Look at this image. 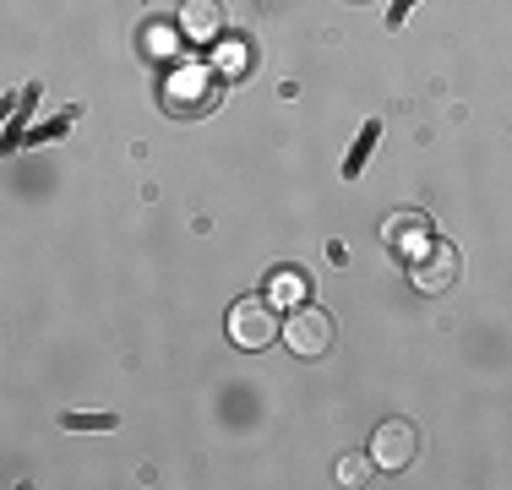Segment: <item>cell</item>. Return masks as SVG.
<instances>
[{"instance_id":"cell-1","label":"cell","mask_w":512,"mask_h":490,"mask_svg":"<svg viewBox=\"0 0 512 490\" xmlns=\"http://www.w3.org/2000/svg\"><path fill=\"white\" fill-rule=\"evenodd\" d=\"M414 452H420V436H414L409 420H382L376 425V436H371V463L376 469L398 474V469L414 463Z\"/></svg>"},{"instance_id":"cell-2","label":"cell","mask_w":512,"mask_h":490,"mask_svg":"<svg viewBox=\"0 0 512 490\" xmlns=\"http://www.w3.org/2000/svg\"><path fill=\"white\" fill-rule=\"evenodd\" d=\"M229 338L240 343V349H267V343L278 338V316L267 300H240L235 311H229Z\"/></svg>"},{"instance_id":"cell-3","label":"cell","mask_w":512,"mask_h":490,"mask_svg":"<svg viewBox=\"0 0 512 490\" xmlns=\"http://www.w3.org/2000/svg\"><path fill=\"white\" fill-rule=\"evenodd\" d=\"M284 343L295 354H306V360H316V354L333 343V316H327L322 305H300V311L284 322Z\"/></svg>"},{"instance_id":"cell-4","label":"cell","mask_w":512,"mask_h":490,"mask_svg":"<svg viewBox=\"0 0 512 490\" xmlns=\"http://www.w3.org/2000/svg\"><path fill=\"white\" fill-rule=\"evenodd\" d=\"M458 278V251L453 245H431V256H414V289L436 294Z\"/></svg>"},{"instance_id":"cell-5","label":"cell","mask_w":512,"mask_h":490,"mask_svg":"<svg viewBox=\"0 0 512 490\" xmlns=\"http://www.w3.org/2000/svg\"><path fill=\"white\" fill-rule=\"evenodd\" d=\"M387 245H393L398 256H425V245H431V224H425L420 213H398L393 224H387Z\"/></svg>"},{"instance_id":"cell-6","label":"cell","mask_w":512,"mask_h":490,"mask_svg":"<svg viewBox=\"0 0 512 490\" xmlns=\"http://www.w3.org/2000/svg\"><path fill=\"white\" fill-rule=\"evenodd\" d=\"M180 22H186V33L197 44H207L218 33V22H224V11H218L213 0H186V17H180Z\"/></svg>"},{"instance_id":"cell-7","label":"cell","mask_w":512,"mask_h":490,"mask_svg":"<svg viewBox=\"0 0 512 490\" xmlns=\"http://www.w3.org/2000/svg\"><path fill=\"white\" fill-rule=\"evenodd\" d=\"M376 137H382V126H376V120H371V126L360 131V142L349 147V158H344V175H349V180H355L360 169H365V153H371V147H376Z\"/></svg>"},{"instance_id":"cell-8","label":"cell","mask_w":512,"mask_h":490,"mask_svg":"<svg viewBox=\"0 0 512 490\" xmlns=\"http://www.w3.org/2000/svg\"><path fill=\"white\" fill-rule=\"evenodd\" d=\"M371 469H376L371 458H338V480H344V485H365V480H371Z\"/></svg>"},{"instance_id":"cell-9","label":"cell","mask_w":512,"mask_h":490,"mask_svg":"<svg viewBox=\"0 0 512 490\" xmlns=\"http://www.w3.org/2000/svg\"><path fill=\"white\" fill-rule=\"evenodd\" d=\"M300 294H306V278L300 273H278L273 278V300H300Z\"/></svg>"},{"instance_id":"cell-10","label":"cell","mask_w":512,"mask_h":490,"mask_svg":"<svg viewBox=\"0 0 512 490\" xmlns=\"http://www.w3.org/2000/svg\"><path fill=\"white\" fill-rule=\"evenodd\" d=\"M115 414H66V431H109Z\"/></svg>"},{"instance_id":"cell-11","label":"cell","mask_w":512,"mask_h":490,"mask_svg":"<svg viewBox=\"0 0 512 490\" xmlns=\"http://www.w3.org/2000/svg\"><path fill=\"white\" fill-rule=\"evenodd\" d=\"M148 55H175V28H148Z\"/></svg>"},{"instance_id":"cell-12","label":"cell","mask_w":512,"mask_h":490,"mask_svg":"<svg viewBox=\"0 0 512 490\" xmlns=\"http://www.w3.org/2000/svg\"><path fill=\"white\" fill-rule=\"evenodd\" d=\"M398 11H404V0H398Z\"/></svg>"}]
</instances>
